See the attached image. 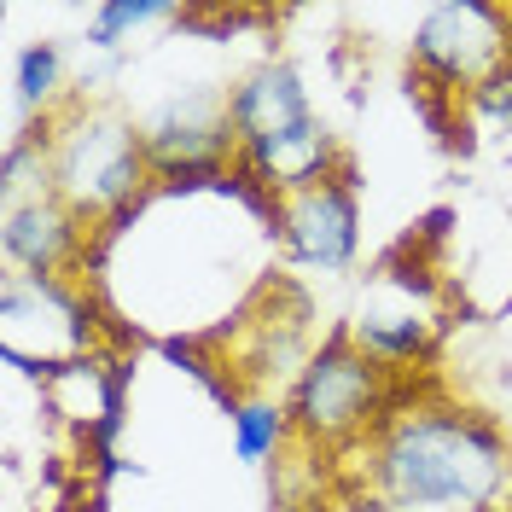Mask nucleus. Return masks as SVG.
<instances>
[{
  "label": "nucleus",
  "instance_id": "11",
  "mask_svg": "<svg viewBox=\"0 0 512 512\" xmlns=\"http://www.w3.org/2000/svg\"><path fill=\"white\" fill-rule=\"evenodd\" d=\"M309 117H315L309 88L291 64H262L227 94V123L239 140H262V134H280L291 123H309Z\"/></svg>",
  "mask_w": 512,
  "mask_h": 512
},
{
  "label": "nucleus",
  "instance_id": "5",
  "mask_svg": "<svg viewBox=\"0 0 512 512\" xmlns=\"http://www.w3.org/2000/svg\"><path fill=\"white\" fill-rule=\"evenodd\" d=\"M24 332L41 338L30 361V379H59L70 361H88L94 350V303L82 286H64L59 274H18L0 280V344H24Z\"/></svg>",
  "mask_w": 512,
  "mask_h": 512
},
{
  "label": "nucleus",
  "instance_id": "10",
  "mask_svg": "<svg viewBox=\"0 0 512 512\" xmlns=\"http://www.w3.org/2000/svg\"><path fill=\"white\" fill-rule=\"evenodd\" d=\"M0 256L18 274H59L70 262H82V210L64 204L59 192H30L18 204H6L0 222Z\"/></svg>",
  "mask_w": 512,
  "mask_h": 512
},
{
  "label": "nucleus",
  "instance_id": "9",
  "mask_svg": "<svg viewBox=\"0 0 512 512\" xmlns=\"http://www.w3.org/2000/svg\"><path fill=\"white\" fill-rule=\"evenodd\" d=\"M140 146H146V163H152V181L175 175V169L239 158V134L227 123V99L216 94H187L175 105H163L158 117L140 128Z\"/></svg>",
  "mask_w": 512,
  "mask_h": 512
},
{
  "label": "nucleus",
  "instance_id": "7",
  "mask_svg": "<svg viewBox=\"0 0 512 512\" xmlns=\"http://www.w3.org/2000/svg\"><path fill=\"white\" fill-rule=\"evenodd\" d=\"M274 233L280 251L297 268H320V274H344L361 251V198H355V169L320 181V187L280 198L274 204Z\"/></svg>",
  "mask_w": 512,
  "mask_h": 512
},
{
  "label": "nucleus",
  "instance_id": "6",
  "mask_svg": "<svg viewBox=\"0 0 512 512\" xmlns=\"http://www.w3.org/2000/svg\"><path fill=\"white\" fill-rule=\"evenodd\" d=\"M437 332H443V320H437V291L425 280V268H396V262L379 268L373 297H367L350 320L355 350L373 355L384 373L414 367V361H431Z\"/></svg>",
  "mask_w": 512,
  "mask_h": 512
},
{
  "label": "nucleus",
  "instance_id": "2",
  "mask_svg": "<svg viewBox=\"0 0 512 512\" xmlns=\"http://www.w3.org/2000/svg\"><path fill=\"white\" fill-rule=\"evenodd\" d=\"M291 431L315 448H344L361 431H379L390 414V373L373 355L355 350L350 326L320 344L303 373L291 379Z\"/></svg>",
  "mask_w": 512,
  "mask_h": 512
},
{
  "label": "nucleus",
  "instance_id": "14",
  "mask_svg": "<svg viewBox=\"0 0 512 512\" xmlns=\"http://www.w3.org/2000/svg\"><path fill=\"white\" fill-rule=\"evenodd\" d=\"M59 82H64V59L53 41H30L18 53V64H12V94H18L24 111H41L47 99L59 94Z\"/></svg>",
  "mask_w": 512,
  "mask_h": 512
},
{
  "label": "nucleus",
  "instance_id": "16",
  "mask_svg": "<svg viewBox=\"0 0 512 512\" xmlns=\"http://www.w3.org/2000/svg\"><path fill=\"white\" fill-rule=\"evenodd\" d=\"M344 512H390V501H350Z\"/></svg>",
  "mask_w": 512,
  "mask_h": 512
},
{
  "label": "nucleus",
  "instance_id": "3",
  "mask_svg": "<svg viewBox=\"0 0 512 512\" xmlns=\"http://www.w3.org/2000/svg\"><path fill=\"white\" fill-rule=\"evenodd\" d=\"M152 187L158 181L140 146V128H128L123 117H82L53 146V192L82 210V222L105 216V227H123L128 216H140Z\"/></svg>",
  "mask_w": 512,
  "mask_h": 512
},
{
  "label": "nucleus",
  "instance_id": "8",
  "mask_svg": "<svg viewBox=\"0 0 512 512\" xmlns=\"http://www.w3.org/2000/svg\"><path fill=\"white\" fill-rule=\"evenodd\" d=\"M239 175H251L268 198H297V192L320 187L332 175H344L350 158L338 146V134L309 117V123H291L280 134H262V140H239Z\"/></svg>",
  "mask_w": 512,
  "mask_h": 512
},
{
  "label": "nucleus",
  "instance_id": "4",
  "mask_svg": "<svg viewBox=\"0 0 512 512\" xmlns=\"http://www.w3.org/2000/svg\"><path fill=\"white\" fill-rule=\"evenodd\" d=\"M512 64V12L489 0H443L414 30V70L419 88L437 94H478L483 82Z\"/></svg>",
  "mask_w": 512,
  "mask_h": 512
},
{
  "label": "nucleus",
  "instance_id": "1",
  "mask_svg": "<svg viewBox=\"0 0 512 512\" xmlns=\"http://www.w3.org/2000/svg\"><path fill=\"white\" fill-rule=\"evenodd\" d=\"M373 483L390 507L489 512L512 483V443L478 414L414 402L373 431Z\"/></svg>",
  "mask_w": 512,
  "mask_h": 512
},
{
  "label": "nucleus",
  "instance_id": "13",
  "mask_svg": "<svg viewBox=\"0 0 512 512\" xmlns=\"http://www.w3.org/2000/svg\"><path fill=\"white\" fill-rule=\"evenodd\" d=\"M163 18H181V12L169 0H105V6H94V18H88V47L117 53L140 24H163Z\"/></svg>",
  "mask_w": 512,
  "mask_h": 512
},
{
  "label": "nucleus",
  "instance_id": "12",
  "mask_svg": "<svg viewBox=\"0 0 512 512\" xmlns=\"http://www.w3.org/2000/svg\"><path fill=\"white\" fill-rule=\"evenodd\" d=\"M291 437V408L286 402H268V396H251V402H233V454L245 466H268Z\"/></svg>",
  "mask_w": 512,
  "mask_h": 512
},
{
  "label": "nucleus",
  "instance_id": "15",
  "mask_svg": "<svg viewBox=\"0 0 512 512\" xmlns=\"http://www.w3.org/2000/svg\"><path fill=\"white\" fill-rule=\"evenodd\" d=\"M466 105H472V117H478L483 128L512 134V64H501V70H495V76H489V82H483Z\"/></svg>",
  "mask_w": 512,
  "mask_h": 512
}]
</instances>
